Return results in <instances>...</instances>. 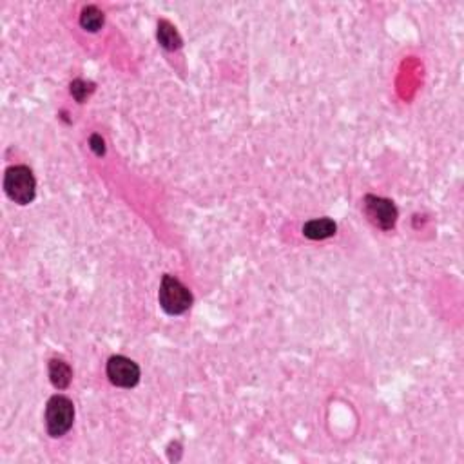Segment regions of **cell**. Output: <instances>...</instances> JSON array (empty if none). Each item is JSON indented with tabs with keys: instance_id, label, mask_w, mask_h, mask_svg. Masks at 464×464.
I'll list each match as a JSON object with an SVG mask.
<instances>
[{
	"instance_id": "obj_1",
	"label": "cell",
	"mask_w": 464,
	"mask_h": 464,
	"mask_svg": "<svg viewBox=\"0 0 464 464\" xmlns=\"http://www.w3.org/2000/svg\"><path fill=\"white\" fill-rule=\"evenodd\" d=\"M4 191L11 202L19 205H29L37 196V182L29 167L13 165L6 171Z\"/></svg>"
},
{
	"instance_id": "obj_6",
	"label": "cell",
	"mask_w": 464,
	"mask_h": 464,
	"mask_svg": "<svg viewBox=\"0 0 464 464\" xmlns=\"http://www.w3.org/2000/svg\"><path fill=\"white\" fill-rule=\"evenodd\" d=\"M338 225L330 218H319V220H310L303 225V234L309 239H327L336 234Z\"/></svg>"
},
{
	"instance_id": "obj_7",
	"label": "cell",
	"mask_w": 464,
	"mask_h": 464,
	"mask_svg": "<svg viewBox=\"0 0 464 464\" xmlns=\"http://www.w3.org/2000/svg\"><path fill=\"white\" fill-rule=\"evenodd\" d=\"M49 379L55 388L66 390L73 379V370L64 359H51L49 361Z\"/></svg>"
},
{
	"instance_id": "obj_2",
	"label": "cell",
	"mask_w": 464,
	"mask_h": 464,
	"mask_svg": "<svg viewBox=\"0 0 464 464\" xmlns=\"http://www.w3.org/2000/svg\"><path fill=\"white\" fill-rule=\"evenodd\" d=\"M158 301L165 314L180 316L185 314L193 307V294L180 280L171 274H165L160 285Z\"/></svg>"
},
{
	"instance_id": "obj_3",
	"label": "cell",
	"mask_w": 464,
	"mask_h": 464,
	"mask_svg": "<svg viewBox=\"0 0 464 464\" xmlns=\"http://www.w3.org/2000/svg\"><path fill=\"white\" fill-rule=\"evenodd\" d=\"M75 421V404L66 395H53L46 404V428L51 437L66 436Z\"/></svg>"
},
{
	"instance_id": "obj_11",
	"label": "cell",
	"mask_w": 464,
	"mask_h": 464,
	"mask_svg": "<svg viewBox=\"0 0 464 464\" xmlns=\"http://www.w3.org/2000/svg\"><path fill=\"white\" fill-rule=\"evenodd\" d=\"M89 147L96 156H103L105 155V141L100 135H93L89 138Z\"/></svg>"
},
{
	"instance_id": "obj_9",
	"label": "cell",
	"mask_w": 464,
	"mask_h": 464,
	"mask_svg": "<svg viewBox=\"0 0 464 464\" xmlns=\"http://www.w3.org/2000/svg\"><path fill=\"white\" fill-rule=\"evenodd\" d=\"M105 22V17H103L102 11L96 8V6H87L82 10L80 15V26L85 29V31H91V33H96L100 31Z\"/></svg>"
},
{
	"instance_id": "obj_8",
	"label": "cell",
	"mask_w": 464,
	"mask_h": 464,
	"mask_svg": "<svg viewBox=\"0 0 464 464\" xmlns=\"http://www.w3.org/2000/svg\"><path fill=\"white\" fill-rule=\"evenodd\" d=\"M156 35H158L160 46L164 47V49H167V51H176V49L182 47L183 44L182 37H180V33L176 31V28H174L169 20H160L158 33Z\"/></svg>"
},
{
	"instance_id": "obj_10",
	"label": "cell",
	"mask_w": 464,
	"mask_h": 464,
	"mask_svg": "<svg viewBox=\"0 0 464 464\" xmlns=\"http://www.w3.org/2000/svg\"><path fill=\"white\" fill-rule=\"evenodd\" d=\"M94 93V84L93 82H85V80H75L71 84V94L76 102L84 103L85 100L89 98L91 94Z\"/></svg>"
},
{
	"instance_id": "obj_4",
	"label": "cell",
	"mask_w": 464,
	"mask_h": 464,
	"mask_svg": "<svg viewBox=\"0 0 464 464\" xmlns=\"http://www.w3.org/2000/svg\"><path fill=\"white\" fill-rule=\"evenodd\" d=\"M363 207H365V214L368 216V220L381 230H392L397 223V207L386 198L368 194L363 200Z\"/></svg>"
},
{
	"instance_id": "obj_5",
	"label": "cell",
	"mask_w": 464,
	"mask_h": 464,
	"mask_svg": "<svg viewBox=\"0 0 464 464\" xmlns=\"http://www.w3.org/2000/svg\"><path fill=\"white\" fill-rule=\"evenodd\" d=\"M108 377L114 386L132 388L140 381V366L126 356H113L108 361Z\"/></svg>"
}]
</instances>
